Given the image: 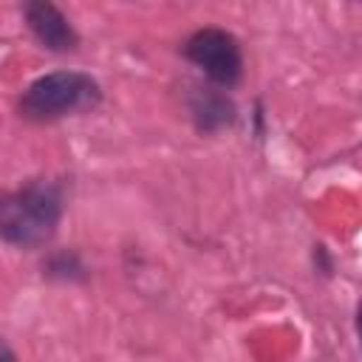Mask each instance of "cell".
Listing matches in <instances>:
<instances>
[{
  "instance_id": "1",
  "label": "cell",
  "mask_w": 362,
  "mask_h": 362,
  "mask_svg": "<svg viewBox=\"0 0 362 362\" xmlns=\"http://www.w3.org/2000/svg\"><path fill=\"white\" fill-rule=\"evenodd\" d=\"M62 218V187L31 181L20 189L0 192V238L11 246H40L51 240Z\"/></svg>"
},
{
  "instance_id": "2",
  "label": "cell",
  "mask_w": 362,
  "mask_h": 362,
  "mask_svg": "<svg viewBox=\"0 0 362 362\" xmlns=\"http://www.w3.org/2000/svg\"><path fill=\"white\" fill-rule=\"evenodd\" d=\"M102 88L90 74L82 71H54L34 79L20 99V110L28 119L51 122L79 110H88L99 102Z\"/></svg>"
},
{
  "instance_id": "6",
  "label": "cell",
  "mask_w": 362,
  "mask_h": 362,
  "mask_svg": "<svg viewBox=\"0 0 362 362\" xmlns=\"http://www.w3.org/2000/svg\"><path fill=\"white\" fill-rule=\"evenodd\" d=\"M54 272H59L62 277H71L74 272H82V266H79V260H76L74 255H71V257H68V255H57V257L51 260V274H54Z\"/></svg>"
},
{
  "instance_id": "4",
  "label": "cell",
  "mask_w": 362,
  "mask_h": 362,
  "mask_svg": "<svg viewBox=\"0 0 362 362\" xmlns=\"http://www.w3.org/2000/svg\"><path fill=\"white\" fill-rule=\"evenodd\" d=\"M23 17H25V25L31 28V34L45 48H51V51H71L76 45L74 25L68 23V17L54 3H45V0L25 3L23 6Z\"/></svg>"
},
{
  "instance_id": "7",
  "label": "cell",
  "mask_w": 362,
  "mask_h": 362,
  "mask_svg": "<svg viewBox=\"0 0 362 362\" xmlns=\"http://www.w3.org/2000/svg\"><path fill=\"white\" fill-rule=\"evenodd\" d=\"M0 362H17V356H14V351L6 345V342H0Z\"/></svg>"
},
{
  "instance_id": "5",
  "label": "cell",
  "mask_w": 362,
  "mask_h": 362,
  "mask_svg": "<svg viewBox=\"0 0 362 362\" xmlns=\"http://www.w3.org/2000/svg\"><path fill=\"white\" fill-rule=\"evenodd\" d=\"M189 113L201 133H218L235 122V105L226 93L215 88H192Z\"/></svg>"
},
{
  "instance_id": "3",
  "label": "cell",
  "mask_w": 362,
  "mask_h": 362,
  "mask_svg": "<svg viewBox=\"0 0 362 362\" xmlns=\"http://www.w3.org/2000/svg\"><path fill=\"white\" fill-rule=\"evenodd\" d=\"M184 57L206 74L215 85H235L243 74V57L238 40L223 28H198L184 42Z\"/></svg>"
}]
</instances>
